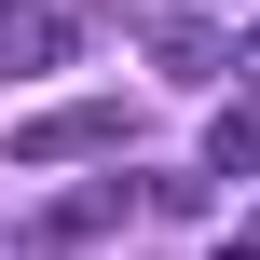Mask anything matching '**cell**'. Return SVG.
<instances>
[{"instance_id": "6da1fadb", "label": "cell", "mask_w": 260, "mask_h": 260, "mask_svg": "<svg viewBox=\"0 0 260 260\" xmlns=\"http://www.w3.org/2000/svg\"><path fill=\"white\" fill-rule=\"evenodd\" d=\"M82 151H137V110L123 96H82V110H55V123L14 137V165H82Z\"/></svg>"}, {"instance_id": "7a4b0ae2", "label": "cell", "mask_w": 260, "mask_h": 260, "mask_svg": "<svg viewBox=\"0 0 260 260\" xmlns=\"http://www.w3.org/2000/svg\"><path fill=\"white\" fill-rule=\"evenodd\" d=\"M137 206H151V192H123V178H82V192H55L27 233H41V247H96V233H123Z\"/></svg>"}, {"instance_id": "3957f363", "label": "cell", "mask_w": 260, "mask_h": 260, "mask_svg": "<svg viewBox=\"0 0 260 260\" xmlns=\"http://www.w3.org/2000/svg\"><path fill=\"white\" fill-rule=\"evenodd\" d=\"M151 69L165 82H219V69H247V41H219L206 14H151Z\"/></svg>"}, {"instance_id": "277c9868", "label": "cell", "mask_w": 260, "mask_h": 260, "mask_svg": "<svg viewBox=\"0 0 260 260\" xmlns=\"http://www.w3.org/2000/svg\"><path fill=\"white\" fill-rule=\"evenodd\" d=\"M41 69H69V14L55 0H0V82H41Z\"/></svg>"}, {"instance_id": "5b68a950", "label": "cell", "mask_w": 260, "mask_h": 260, "mask_svg": "<svg viewBox=\"0 0 260 260\" xmlns=\"http://www.w3.org/2000/svg\"><path fill=\"white\" fill-rule=\"evenodd\" d=\"M206 165H219V178H260V110H219V123H206Z\"/></svg>"}, {"instance_id": "8992f818", "label": "cell", "mask_w": 260, "mask_h": 260, "mask_svg": "<svg viewBox=\"0 0 260 260\" xmlns=\"http://www.w3.org/2000/svg\"><path fill=\"white\" fill-rule=\"evenodd\" d=\"M206 178H219V165H165V178H137V192H151V219H206Z\"/></svg>"}, {"instance_id": "52a82bcc", "label": "cell", "mask_w": 260, "mask_h": 260, "mask_svg": "<svg viewBox=\"0 0 260 260\" xmlns=\"http://www.w3.org/2000/svg\"><path fill=\"white\" fill-rule=\"evenodd\" d=\"M247 82H260V27H247Z\"/></svg>"}]
</instances>
